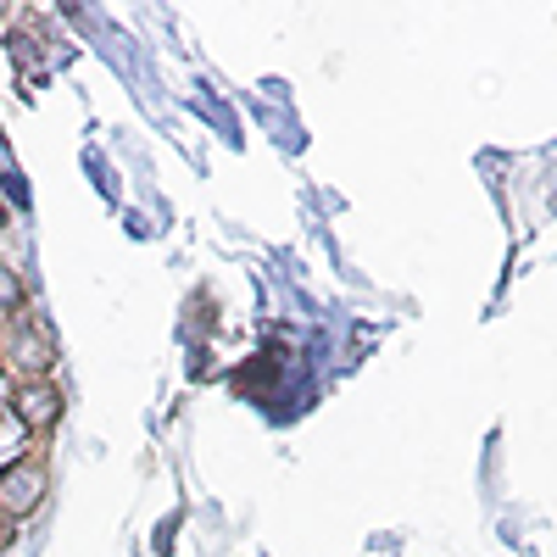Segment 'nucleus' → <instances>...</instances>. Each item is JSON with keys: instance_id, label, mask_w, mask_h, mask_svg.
<instances>
[{"instance_id": "obj_1", "label": "nucleus", "mask_w": 557, "mask_h": 557, "mask_svg": "<svg viewBox=\"0 0 557 557\" xmlns=\"http://www.w3.org/2000/svg\"><path fill=\"white\" fill-rule=\"evenodd\" d=\"M50 363H56V346H50V335L29 313H22V318H0V368H6L17 385L45 379Z\"/></svg>"}, {"instance_id": "obj_2", "label": "nucleus", "mask_w": 557, "mask_h": 557, "mask_svg": "<svg viewBox=\"0 0 557 557\" xmlns=\"http://www.w3.org/2000/svg\"><path fill=\"white\" fill-rule=\"evenodd\" d=\"M45 501V463L39 458H17L0 468V518L22 524Z\"/></svg>"}, {"instance_id": "obj_3", "label": "nucleus", "mask_w": 557, "mask_h": 557, "mask_svg": "<svg viewBox=\"0 0 557 557\" xmlns=\"http://www.w3.org/2000/svg\"><path fill=\"white\" fill-rule=\"evenodd\" d=\"M12 413H17L22 429L45 435V429H56V418H62V390L50 385V379H29V385L12 390Z\"/></svg>"}, {"instance_id": "obj_4", "label": "nucleus", "mask_w": 557, "mask_h": 557, "mask_svg": "<svg viewBox=\"0 0 557 557\" xmlns=\"http://www.w3.org/2000/svg\"><path fill=\"white\" fill-rule=\"evenodd\" d=\"M29 307H22V278L12 268H0V318H22Z\"/></svg>"}, {"instance_id": "obj_5", "label": "nucleus", "mask_w": 557, "mask_h": 557, "mask_svg": "<svg viewBox=\"0 0 557 557\" xmlns=\"http://www.w3.org/2000/svg\"><path fill=\"white\" fill-rule=\"evenodd\" d=\"M17 529H22V524H12V518H0V552H6V546H12V536H17Z\"/></svg>"}, {"instance_id": "obj_6", "label": "nucleus", "mask_w": 557, "mask_h": 557, "mask_svg": "<svg viewBox=\"0 0 557 557\" xmlns=\"http://www.w3.org/2000/svg\"><path fill=\"white\" fill-rule=\"evenodd\" d=\"M0 223H6V207H0Z\"/></svg>"}]
</instances>
